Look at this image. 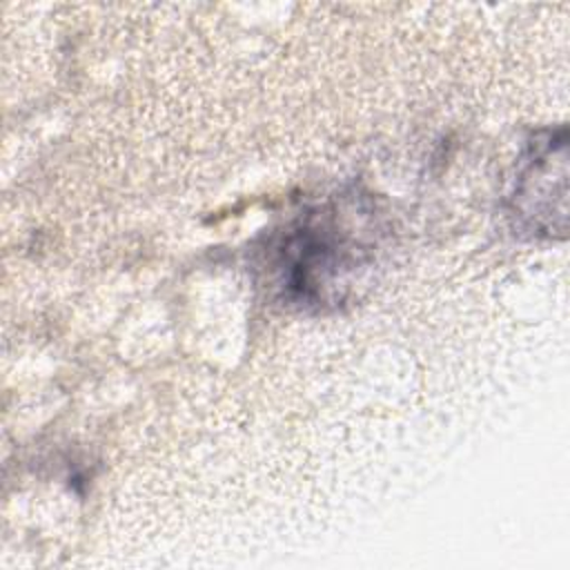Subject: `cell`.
<instances>
[{
  "instance_id": "6da1fadb",
  "label": "cell",
  "mask_w": 570,
  "mask_h": 570,
  "mask_svg": "<svg viewBox=\"0 0 570 570\" xmlns=\"http://www.w3.org/2000/svg\"><path fill=\"white\" fill-rule=\"evenodd\" d=\"M274 285L287 303L327 307L345 298L352 276L365 267L372 245L336 203L292 220L267 249Z\"/></svg>"
},
{
  "instance_id": "7a4b0ae2",
  "label": "cell",
  "mask_w": 570,
  "mask_h": 570,
  "mask_svg": "<svg viewBox=\"0 0 570 570\" xmlns=\"http://www.w3.org/2000/svg\"><path fill=\"white\" fill-rule=\"evenodd\" d=\"M566 160L568 136L563 125L532 136L510 196V216L514 218V227L530 236L552 238L557 232L563 236Z\"/></svg>"
}]
</instances>
